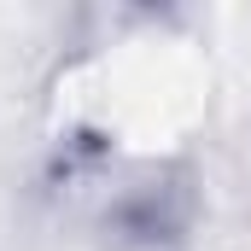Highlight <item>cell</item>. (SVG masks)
Returning <instances> with one entry per match:
<instances>
[{"mask_svg": "<svg viewBox=\"0 0 251 251\" xmlns=\"http://www.w3.org/2000/svg\"><path fill=\"white\" fill-rule=\"evenodd\" d=\"M204 210V181L181 158L128 164L111 170V181L94 204V228L105 251H187Z\"/></svg>", "mask_w": 251, "mask_h": 251, "instance_id": "obj_1", "label": "cell"}]
</instances>
